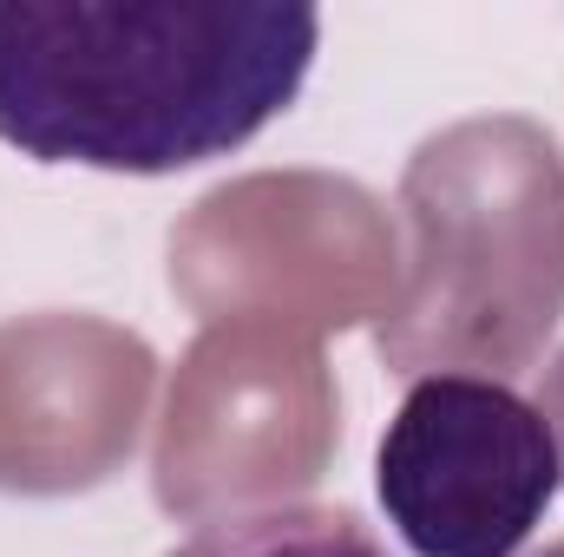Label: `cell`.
Wrapping results in <instances>:
<instances>
[{
    "mask_svg": "<svg viewBox=\"0 0 564 557\" xmlns=\"http://www.w3.org/2000/svg\"><path fill=\"white\" fill-rule=\"evenodd\" d=\"M539 414H545L552 439H558V459H564V348L552 354V368L539 374Z\"/></svg>",
    "mask_w": 564,
    "mask_h": 557,
    "instance_id": "cell-4",
    "label": "cell"
},
{
    "mask_svg": "<svg viewBox=\"0 0 564 557\" xmlns=\"http://www.w3.org/2000/svg\"><path fill=\"white\" fill-rule=\"evenodd\" d=\"M558 485L545 414L486 374H421L375 452L381 512L414 557H519Z\"/></svg>",
    "mask_w": 564,
    "mask_h": 557,
    "instance_id": "cell-2",
    "label": "cell"
},
{
    "mask_svg": "<svg viewBox=\"0 0 564 557\" xmlns=\"http://www.w3.org/2000/svg\"><path fill=\"white\" fill-rule=\"evenodd\" d=\"M322 46L276 0H13L0 7V144L33 164L171 177L276 125Z\"/></svg>",
    "mask_w": 564,
    "mask_h": 557,
    "instance_id": "cell-1",
    "label": "cell"
},
{
    "mask_svg": "<svg viewBox=\"0 0 564 557\" xmlns=\"http://www.w3.org/2000/svg\"><path fill=\"white\" fill-rule=\"evenodd\" d=\"M164 557H388L348 505H263L191 532Z\"/></svg>",
    "mask_w": 564,
    "mask_h": 557,
    "instance_id": "cell-3",
    "label": "cell"
},
{
    "mask_svg": "<svg viewBox=\"0 0 564 557\" xmlns=\"http://www.w3.org/2000/svg\"><path fill=\"white\" fill-rule=\"evenodd\" d=\"M532 557H564V538H558V545H545V551H532Z\"/></svg>",
    "mask_w": 564,
    "mask_h": 557,
    "instance_id": "cell-5",
    "label": "cell"
}]
</instances>
